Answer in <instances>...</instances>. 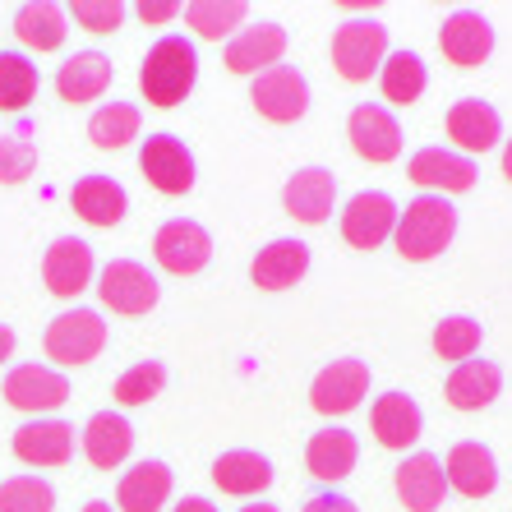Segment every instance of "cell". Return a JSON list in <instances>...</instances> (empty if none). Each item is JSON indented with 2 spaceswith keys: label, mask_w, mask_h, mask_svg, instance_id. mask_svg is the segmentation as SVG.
Listing matches in <instances>:
<instances>
[{
  "label": "cell",
  "mask_w": 512,
  "mask_h": 512,
  "mask_svg": "<svg viewBox=\"0 0 512 512\" xmlns=\"http://www.w3.org/2000/svg\"><path fill=\"white\" fill-rule=\"evenodd\" d=\"M457 236V208L443 194H420L397 213V254L411 263H429L439 259Z\"/></svg>",
  "instance_id": "obj_1"
},
{
  "label": "cell",
  "mask_w": 512,
  "mask_h": 512,
  "mask_svg": "<svg viewBox=\"0 0 512 512\" xmlns=\"http://www.w3.org/2000/svg\"><path fill=\"white\" fill-rule=\"evenodd\" d=\"M194 79H199V51H194V42H185V37H162V42L143 56L139 88L153 107L167 111V107H176V102H185Z\"/></svg>",
  "instance_id": "obj_2"
},
{
  "label": "cell",
  "mask_w": 512,
  "mask_h": 512,
  "mask_svg": "<svg viewBox=\"0 0 512 512\" xmlns=\"http://www.w3.org/2000/svg\"><path fill=\"white\" fill-rule=\"evenodd\" d=\"M388 60V28L374 19H351L333 33V65L346 84H365Z\"/></svg>",
  "instance_id": "obj_3"
},
{
  "label": "cell",
  "mask_w": 512,
  "mask_h": 512,
  "mask_svg": "<svg viewBox=\"0 0 512 512\" xmlns=\"http://www.w3.org/2000/svg\"><path fill=\"white\" fill-rule=\"evenodd\" d=\"M42 346H47V356L56 365H88L107 346V323H102L97 310H65L47 323Z\"/></svg>",
  "instance_id": "obj_4"
},
{
  "label": "cell",
  "mask_w": 512,
  "mask_h": 512,
  "mask_svg": "<svg viewBox=\"0 0 512 512\" xmlns=\"http://www.w3.org/2000/svg\"><path fill=\"white\" fill-rule=\"evenodd\" d=\"M97 296L111 314H148L162 296L157 277L134 259H111L102 273H97Z\"/></svg>",
  "instance_id": "obj_5"
},
{
  "label": "cell",
  "mask_w": 512,
  "mask_h": 512,
  "mask_svg": "<svg viewBox=\"0 0 512 512\" xmlns=\"http://www.w3.org/2000/svg\"><path fill=\"white\" fill-rule=\"evenodd\" d=\"M250 102L263 120H273V125H291L310 111V84H305V74L291 70V65H273V70H263L250 88Z\"/></svg>",
  "instance_id": "obj_6"
},
{
  "label": "cell",
  "mask_w": 512,
  "mask_h": 512,
  "mask_svg": "<svg viewBox=\"0 0 512 512\" xmlns=\"http://www.w3.org/2000/svg\"><path fill=\"white\" fill-rule=\"evenodd\" d=\"M397 231V203L383 190H360L342 213V240L351 250H379Z\"/></svg>",
  "instance_id": "obj_7"
},
{
  "label": "cell",
  "mask_w": 512,
  "mask_h": 512,
  "mask_svg": "<svg viewBox=\"0 0 512 512\" xmlns=\"http://www.w3.org/2000/svg\"><path fill=\"white\" fill-rule=\"evenodd\" d=\"M139 167L157 194H190L194 190V157L176 134H153V139H143Z\"/></svg>",
  "instance_id": "obj_8"
},
{
  "label": "cell",
  "mask_w": 512,
  "mask_h": 512,
  "mask_svg": "<svg viewBox=\"0 0 512 512\" xmlns=\"http://www.w3.org/2000/svg\"><path fill=\"white\" fill-rule=\"evenodd\" d=\"M365 393H370V365L365 360H333L314 379L310 406L319 416H346V411H356Z\"/></svg>",
  "instance_id": "obj_9"
},
{
  "label": "cell",
  "mask_w": 512,
  "mask_h": 512,
  "mask_svg": "<svg viewBox=\"0 0 512 512\" xmlns=\"http://www.w3.org/2000/svg\"><path fill=\"white\" fill-rule=\"evenodd\" d=\"M153 259L162 263L167 273L190 277V273H199L203 263L213 259V236H208L199 222H190V217H176V222H167V227L157 231Z\"/></svg>",
  "instance_id": "obj_10"
},
{
  "label": "cell",
  "mask_w": 512,
  "mask_h": 512,
  "mask_svg": "<svg viewBox=\"0 0 512 512\" xmlns=\"http://www.w3.org/2000/svg\"><path fill=\"white\" fill-rule=\"evenodd\" d=\"M5 402L14 411H28V416H42V411H56V406L70 402V379L47 365H19L5 379Z\"/></svg>",
  "instance_id": "obj_11"
},
{
  "label": "cell",
  "mask_w": 512,
  "mask_h": 512,
  "mask_svg": "<svg viewBox=\"0 0 512 512\" xmlns=\"http://www.w3.org/2000/svg\"><path fill=\"white\" fill-rule=\"evenodd\" d=\"M346 134H351V148H356L365 162H393V157H402V125H397V116L388 107H379V102H365V107L351 111Z\"/></svg>",
  "instance_id": "obj_12"
},
{
  "label": "cell",
  "mask_w": 512,
  "mask_h": 512,
  "mask_svg": "<svg viewBox=\"0 0 512 512\" xmlns=\"http://www.w3.org/2000/svg\"><path fill=\"white\" fill-rule=\"evenodd\" d=\"M42 282H47V291L60 300L84 296L88 286H93V250L74 236L51 240L47 259H42Z\"/></svg>",
  "instance_id": "obj_13"
},
{
  "label": "cell",
  "mask_w": 512,
  "mask_h": 512,
  "mask_svg": "<svg viewBox=\"0 0 512 512\" xmlns=\"http://www.w3.org/2000/svg\"><path fill=\"white\" fill-rule=\"evenodd\" d=\"M439 51L462 70H476L494 51V28H489V19L480 10H457L439 28Z\"/></svg>",
  "instance_id": "obj_14"
},
{
  "label": "cell",
  "mask_w": 512,
  "mask_h": 512,
  "mask_svg": "<svg viewBox=\"0 0 512 512\" xmlns=\"http://www.w3.org/2000/svg\"><path fill=\"white\" fill-rule=\"evenodd\" d=\"M406 176L416 180L420 190H439V194H466L476 185V162L448 148H420L406 162Z\"/></svg>",
  "instance_id": "obj_15"
},
{
  "label": "cell",
  "mask_w": 512,
  "mask_h": 512,
  "mask_svg": "<svg viewBox=\"0 0 512 512\" xmlns=\"http://www.w3.org/2000/svg\"><path fill=\"white\" fill-rule=\"evenodd\" d=\"M333 199H337V180H333V171H323V167L296 171V176L286 180V190H282L286 213L296 217V222H305V227H319V222H328V213H333Z\"/></svg>",
  "instance_id": "obj_16"
},
{
  "label": "cell",
  "mask_w": 512,
  "mask_h": 512,
  "mask_svg": "<svg viewBox=\"0 0 512 512\" xmlns=\"http://www.w3.org/2000/svg\"><path fill=\"white\" fill-rule=\"evenodd\" d=\"M286 51V28L282 24H254L240 28L227 42V70L231 74H254L259 79L263 70H273Z\"/></svg>",
  "instance_id": "obj_17"
},
{
  "label": "cell",
  "mask_w": 512,
  "mask_h": 512,
  "mask_svg": "<svg viewBox=\"0 0 512 512\" xmlns=\"http://www.w3.org/2000/svg\"><path fill=\"white\" fill-rule=\"evenodd\" d=\"M14 457L28 466H65L74 457V429L65 420H28L14 429Z\"/></svg>",
  "instance_id": "obj_18"
},
{
  "label": "cell",
  "mask_w": 512,
  "mask_h": 512,
  "mask_svg": "<svg viewBox=\"0 0 512 512\" xmlns=\"http://www.w3.org/2000/svg\"><path fill=\"white\" fill-rule=\"evenodd\" d=\"M111 60L102 51H74L56 74V93L60 102H70V107H84V102H97V97L111 88Z\"/></svg>",
  "instance_id": "obj_19"
},
{
  "label": "cell",
  "mask_w": 512,
  "mask_h": 512,
  "mask_svg": "<svg viewBox=\"0 0 512 512\" xmlns=\"http://www.w3.org/2000/svg\"><path fill=\"white\" fill-rule=\"evenodd\" d=\"M443 476L466 499H489L494 485H499V462H494L485 443H457L448 462H443Z\"/></svg>",
  "instance_id": "obj_20"
},
{
  "label": "cell",
  "mask_w": 512,
  "mask_h": 512,
  "mask_svg": "<svg viewBox=\"0 0 512 512\" xmlns=\"http://www.w3.org/2000/svg\"><path fill=\"white\" fill-rule=\"evenodd\" d=\"M305 273H310V245L305 240H273V245H263L250 268L259 291H286V286H296Z\"/></svg>",
  "instance_id": "obj_21"
},
{
  "label": "cell",
  "mask_w": 512,
  "mask_h": 512,
  "mask_svg": "<svg viewBox=\"0 0 512 512\" xmlns=\"http://www.w3.org/2000/svg\"><path fill=\"white\" fill-rule=\"evenodd\" d=\"M370 425H374V439H379L383 448L402 453V448H411V443L420 439L425 416H420V406L411 402L406 393H383L379 402H374V411H370Z\"/></svg>",
  "instance_id": "obj_22"
},
{
  "label": "cell",
  "mask_w": 512,
  "mask_h": 512,
  "mask_svg": "<svg viewBox=\"0 0 512 512\" xmlns=\"http://www.w3.org/2000/svg\"><path fill=\"white\" fill-rule=\"evenodd\" d=\"M356 457H360V443L351 429H319L305 448V466H310V476L323 480V485H337L356 471Z\"/></svg>",
  "instance_id": "obj_23"
},
{
  "label": "cell",
  "mask_w": 512,
  "mask_h": 512,
  "mask_svg": "<svg viewBox=\"0 0 512 512\" xmlns=\"http://www.w3.org/2000/svg\"><path fill=\"white\" fill-rule=\"evenodd\" d=\"M134 448V429L120 411H97L84 425V457L97 466V471H116Z\"/></svg>",
  "instance_id": "obj_24"
},
{
  "label": "cell",
  "mask_w": 512,
  "mask_h": 512,
  "mask_svg": "<svg viewBox=\"0 0 512 512\" xmlns=\"http://www.w3.org/2000/svg\"><path fill=\"white\" fill-rule=\"evenodd\" d=\"M443 489H448V476H443L439 457L416 453L397 466V499L411 512H434L443 503Z\"/></svg>",
  "instance_id": "obj_25"
},
{
  "label": "cell",
  "mask_w": 512,
  "mask_h": 512,
  "mask_svg": "<svg viewBox=\"0 0 512 512\" xmlns=\"http://www.w3.org/2000/svg\"><path fill=\"white\" fill-rule=\"evenodd\" d=\"M70 203L88 227H116L120 217H125V208H130V194L111 176H84L70 190Z\"/></svg>",
  "instance_id": "obj_26"
},
{
  "label": "cell",
  "mask_w": 512,
  "mask_h": 512,
  "mask_svg": "<svg viewBox=\"0 0 512 512\" xmlns=\"http://www.w3.org/2000/svg\"><path fill=\"white\" fill-rule=\"evenodd\" d=\"M171 499V471L167 462H139L120 476L116 508L120 512H162Z\"/></svg>",
  "instance_id": "obj_27"
},
{
  "label": "cell",
  "mask_w": 512,
  "mask_h": 512,
  "mask_svg": "<svg viewBox=\"0 0 512 512\" xmlns=\"http://www.w3.org/2000/svg\"><path fill=\"white\" fill-rule=\"evenodd\" d=\"M503 134V120L499 111L480 102V97H466V102H453L448 111V139H457V148L466 153H489Z\"/></svg>",
  "instance_id": "obj_28"
},
{
  "label": "cell",
  "mask_w": 512,
  "mask_h": 512,
  "mask_svg": "<svg viewBox=\"0 0 512 512\" xmlns=\"http://www.w3.org/2000/svg\"><path fill=\"white\" fill-rule=\"evenodd\" d=\"M213 485L222 494H240V499H250V494H263V489L273 485V466L263 453H250V448H236V453H222L213 462Z\"/></svg>",
  "instance_id": "obj_29"
},
{
  "label": "cell",
  "mask_w": 512,
  "mask_h": 512,
  "mask_svg": "<svg viewBox=\"0 0 512 512\" xmlns=\"http://www.w3.org/2000/svg\"><path fill=\"white\" fill-rule=\"evenodd\" d=\"M503 388V374L494 360H462L453 374H448V402L457 411H480L499 397Z\"/></svg>",
  "instance_id": "obj_30"
},
{
  "label": "cell",
  "mask_w": 512,
  "mask_h": 512,
  "mask_svg": "<svg viewBox=\"0 0 512 512\" xmlns=\"http://www.w3.org/2000/svg\"><path fill=\"white\" fill-rule=\"evenodd\" d=\"M14 33L33 51H56L65 42V10H60L56 0H28L14 14Z\"/></svg>",
  "instance_id": "obj_31"
},
{
  "label": "cell",
  "mask_w": 512,
  "mask_h": 512,
  "mask_svg": "<svg viewBox=\"0 0 512 512\" xmlns=\"http://www.w3.org/2000/svg\"><path fill=\"white\" fill-rule=\"evenodd\" d=\"M379 84L393 107H411V102L425 93V60H420L416 51H393V56L383 60Z\"/></svg>",
  "instance_id": "obj_32"
},
{
  "label": "cell",
  "mask_w": 512,
  "mask_h": 512,
  "mask_svg": "<svg viewBox=\"0 0 512 512\" xmlns=\"http://www.w3.org/2000/svg\"><path fill=\"white\" fill-rule=\"evenodd\" d=\"M139 107H130V102H107L102 111H93V120H88V139H93V148H102V153H111V148H125L130 139H139Z\"/></svg>",
  "instance_id": "obj_33"
},
{
  "label": "cell",
  "mask_w": 512,
  "mask_h": 512,
  "mask_svg": "<svg viewBox=\"0 0 512 512\" xmlns=\"http://www.w3.org/2000/svg\"><path fill=\"white\" fill-rule=\"evenodd\" d=\"M240 19H245V0H190L185 5V24L208 42L231 37L240 28Z\"/></svg>",
  "instance_id": "obj_34"
},
{
  "label": "cell",
  "mask_w": 512,
  "mask_h": 512,
  "mask_svg": "<svg viewBox=\"0 0 512 512\" xmlns=\"http://www.w3.org/2000/svg\"><path fill=\"white\" fill-rule=\"evenodd\" d=\"M37 97V65L19 51H0V111H24Z\"/></svg>",
  "instance_id": "obj_35"
},
{
  "label": "cell",
  "mask_w": 512,
  "mask_h": 512,
  "mask_svg": "<svg viewBox=\"0 0 512 512\" xmlns=\"http://www.w3.org/2000/svg\"><path fill=\"white\" fill-rule=\"evenodd\" d=\"M162 388H167V365H162V360H139L134 370H125L116 379L111 397H116L120 406H143V402H153Z\"/></svg>",
  "instance_id": "obj_36"
},
{
  "label": "cell",
  "mask_w": 512,
  "mask_h": 512,
  "mask_svg": "<svg viewBox=\"0 0 512 512\" xmlns=\"http://www.w3.org/2000/svg\"><path fill=\"white\" fill-rule=\"evenodd\" d=\"M56 489L37 476H10L0 480V512H51Z\"/></svg>",
  "instance_id": "obj_37"
},
{
  "label": "cell",
  "mask_w": 512,
  "mask_h": 512,
  "mask_svg": "<svg viewBox=\"0 0 512 512\" xmlns=\"http://www.w3.org/2000/svg\"><path fill=\"white\" fill-rule=\"evenodd\" d=\"M434 351H439V360H471L480 351V323L466 319V314H453V319H443L439 328H434Z\"/></svg>",
  "instance_id": "obj_38"
},
{
  "label": "cell",
  "mask_w": 512,
  "mask_h": 512,
  "mask_svg": "<svg viewBox=\"0 0 512 512\" xmlns=\"http://www.w3.org/2000/svg\"><path fill=\"white\" fill-rule=\"evenodd\" d=\"M37 167V143L28 134H5L0 139V185H19Z\"/></svg>",
  "instance_id": "obj_39"
},
{
  "label": "cell",
  "mask_w": 512,
  "mask_h": 512,
  "mask_svg": "<svg viewBox=\"0 0 512 512\" xmlns=\"http://www.w3.org/2000/svg\"><path fill=\"white\" fill-rule=\"evenodd\" d=\"M70 14L74 24L88 28V33H116L125 24V5L120 0H74Z\"/></svg>",
  "instance_id": "obj_40"
},
{
  "label": "cell",
  "mask_w": 512,
  "mask_h": 512,
  "mask_svg": "<svg viewBox=\"0 0 512 512\" xmlns=\"http://www.w3.org/2000/svg\"><path fill=\"white\" fill-rule=\"evenodd\" d=\"M176 14H180L176 0H143V5H139V19H143V24H171Z\"/></svg>",
  "instance_id": "obj_41"
},
{
  "label": "cell",
  "mask_w": 512,
  "mask_h": 512,
  "mask_svg": "<svg viewBox=\"0 0 512 512\" xmlns=\"http://www.w3.org/2000/svg\"><path fill=\"white\" fill-rule=\"evenodd\" d=\"M300 512H360V508L351 499H342V494H314Z\"/></svg>",
  "instance_id": "obj_42"
},
{
  "label": "cell",
  "mask_w": 512,
  "mask_h": 512,
  "mask_svg": "<svg viewBox=\"0 0 512 512\" xmlns=\"http://www.w3.org/2000/svg\"><path fill=\"white\" fill-rule=\"evenodd\" d=\"M171 512H217V508H213V503H208V499H180Z\"/></svg>",
  "instance_id": "obj_43"
},
{
  "label": "cell",
  "mask_w": 512,
  "mask_h": 512,
  "mask_svg": "<svg viewBox=\"0 0 512 512\" xmlns=\"http://www.w3.org/2000/svg\"><path fill=\"white\" fill-rule=\"evenodd\" d=\"M10 356H14V328L0 323V360H10Z\"/></svg>",
  "instance_id": "obj_44"
},
{
  "label": "cell",
  "mask_w": 512,
  "mask_h": 512,
  "mask_svg": "<svg viewBox=\"0 0 512 512\" xmlns=\"http://www.w3.org/2000/svg\"><path fill=\"white\" fill-rule=\"evenodd\" d=\"M503 176L512 180V139H508V148H503Z\"/></svg>",
  "instance_id": "obj_45"
},
{
  "label": "cell",
  "mask_w": 512,
  "mask_h": 512,
  "mask_svg": "<svg viewBox=\"0 0 512 512\" xmlns=\"http://www.w3.org/2000/svg\"><path fill=\"white\" fill-rule=\"evenodd\" d=\"M240 512H277L273 503H250V508H240Z\"/></svg>",
  "instance_id": "obj_46"
},
{
  "label": "cell",
  "mask_w": 512,
  "mask_h": 512,
  "mask_svg": "<svg viewBox=\"0 0 512 512\" xmlns=\"http://www.w3.org/2000/svg\"><path fill=\"white\" fill-rule=\"evenodd\" d=\"M84 512H111V503H102V499H93V503H88V508Z\"/></svg>",
  "instance_id": "obj_47"
}]
</instances>
